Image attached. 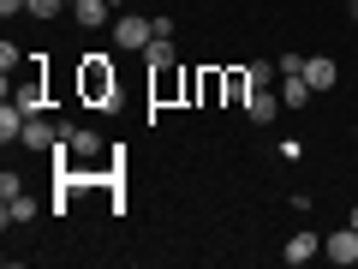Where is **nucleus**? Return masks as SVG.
I'll list each match as a JSON object with an SVG mask.
<instances>
[{"instance_id":"nucleus-1","label":"nucleus","mask_w":358,"mask_h":269,"mask_svg":"<svg viewBox=\"0 0 358 269\" xmlns=\"http://www.w3.org/2000/svg\"><path fill=\"white\" fill-rule=\"evenodd\" d=\"M78 90H84V102L96 108H114V66H108V54H90L84 66H78Z\"/></svg>"},{"instance_id":"nucleus-2","label":"nucleus","mask_w":358,"mask_h":269,"mask_svg":"<svg viewBox=\"0 0 358 269\" xmlns=\"http://www.w3.org/2000/svg\"><path fill=\"white\" fill-rule=\"evenodd\" d=\"M114 42H120L126 54L150 48V42H155V18H143V13H126V18H114Z\"/></svg>"},{"instance_id":"nucleus-3","label":"nucleus","mask_w":358,"mask_h":269,"mask_svg":"<svg viewBox=\"0 0 358 269\" xmlns=\"http://www.w3.org/2000/svg\"><path fill=\"white\" fill-rule=\"evenodd\" d=\"M66 138V162H96L102 156V132H90V126H60Z\"/></svg>"},{"instance_id":"nucleus-4","label":"nucleus","mask_w":358,"mask_h":269,"mask_svg":"<svg viewBox=\"0 0 358 269\" xmlns=\"http://www.w3.org/2000/svg\"><path fill=\"white\" fill-rule=\"evenodd\" d=\"M322 257H329V263H358V228H352V221H346V228L341 233H329V240H322Z\"/></svg>"},{"instance_id":"nucleus-5","label":"nucleus","mask_w":358,"mask_h":269,"mask_svg":"<svg viewBox=\"0 0 358 269\" xmlns=\"http://www.w3.org/2000/svg\"><path fill=\"white\" fill-rule=\"evenodd\" d=\"M245 114H251V126H268V120L281 114V90H251L245 96Z\"/></svg>"},{"instance_id":"nucleus-6","label":"nucleus","mask_w":358,"mask_h":269,"mask_svg":"<svg viewBox=\"0 0 358 269\" xmlns=\"http://www.w3.org/2000/svg\"><path fill=\"white\" fill-rule=\"evenodd\" d=\"M334 78H341V66H334L329 54H305V84L317 90V96H322V90H334Z\"/></svg>"},{"instance_id":"nucleus-7","label":"nucleus","mask_w":358,"mask_h":269,"mask_svg":"<svg viewBox=\"0 0 358 269\" xmlns=\"http://www.w3.org/2000/svg\"><path fill=\"white\" fill-rule=\"evenodd\" d=\"M24 150H54V144H60V132H54V120H42V114H30L24 120Z\"/></svg>"},{"instance_id":"nucleus-8","label":"nucleus","mask_w":358,"mask_h":269,"mask_svg":"<svg viewBox=\"0 0 358 269\" xmlns=\"http://www.w3.org/2000/svg\"><path fill=\"white\" fill-rule=\"evenodd\" d=\"M281 257H287L293 269H305L310 257H322V240H317V233H305V228H299L293 240H287V251H281Z\"/></svg>"},{"instance_id":"nucleus-9","label":"nucleus","mask_w":358,"mask_h":269,"mask_svg":"<svg viewBox=\"0 0 358 269\" xmlns=\"http://www.w3.org/2000/svg\"><path fill=\"white\" fill-rule=\"evenodd\" d=\"M6 102H18V108H24V114H42V78H36V72H30V78H18V84H13V96H6Z\"/></svg>"},{"instance_id":"nucleus-10","label":"nucleus","mask_w":358,"mask_h":269,"mask_svg":"<svg viewBox=\"0 0 358 269\" xmlns=\"http://www.w3.org/2000/svg\"><path fill=\"white\" fill-rule=\"evenodd\" d=\"M275 90H281V108H305L310 96H317V90L305 84V72H293V78H281V84H275Z\"/></svg>"},{"instance_id":"nucleus-11","label":"nucleus","mask_w":358,"mask_h":269,"mask_svg":"<svg viewBox=\"0 0 358 269\" xmlns=\"http://www.w3.org/2000/svg\"><path fill=\"white\" fill-rule=\"evenodd\" d=\"M30 216H36V198H24V192H18V198H6V204H0V221H6V228H24Z\"/></svg>"},{"instance_id":"nucleus-12","label":"nucleus","mask_w":358,"mask_h":269,"mask_svg":"<svg viewBox=\"0 0 358 269\" xmlns=\"http://www.w3.org/2000/svg\"><path fill=\"white\" fill-rule=\"evenodd\" d=\"M24 108H18V102H6V108H0V144H18V138H24Z\"/></svg>"},{"instance_id":"nucleus-13","label":"nucleus","mask_w":358,"mask_h":269,"mask_svg":"<svg viewBox=\"0 0 358 269\" xmlns=\"http://www.w3.org/2000/svg\"><path fill=\"white\" fill-rule=\"evenodd\" d=\"M72 18H78L84 30H102V25H108V0H78Z\"/></svg>"},{"instance_id":"nucleus-14","label":"nucleus","mask_w":358,"mask_h":269,"mask_svg":"<svg viewBox=\"0 0 358 269\" xmlns=\"http://www.w3.org/2000/svg\"><path fill=\"white\" fill-rule=\"evenodd\" d=\"M179 90H185V84H179V72H173V66H155V84H150V96H155V102H173Z\"/></svg>"},{"instance_id":"nucleus-15","label":"nucleus","mask_w":358,"mask_h":269,"mask_svg":"<svg viewBox=\"0 0 358 269\" xmlns=\"http://www.w3.org/2000/svg\"><path fill=\"white\" fill-rule=\"evenodd\" d=\"M143 60H150V72H155V66H173L179 54H173V42H167V36H155L150 48H143Z\"/></svg>"},{"instance_id":"nucleus-16","label":"nucleus","mask_w":358,"mask_h":269,"mask_svg":"<svg viewBox=\"0 0 358 269\" xmlns=\"http://www.w3.org/2000/svg\"><path fill=\"white\" fill-rule=\"evenodd\" d=\"M245 96H251V72L239 66V72H227V102H233V108H245Z\"/></svg>"},{"instance_id":"nucleus-17","label":"nucleus","mask_w":358,"mask_h":269,"mask_svg":"<svg viewBox=\"0 0 358 269\" xmlns=\"http://www.w3.org/2000/svg\"><path fill=\"white\" fill-rule=\"evenodd\" d=\"M18 60H24V54H18V48H13V42H0V72L13 78V72H18Z\"/></svg>"},{"instance_id":"nucleus-18","label":"nucleus","mask_w":358,"mask_h":269,"mask_svg":"<svg viewBox=\"0 0 358 269\" xmlns=\"http://www.w3.org/2000/svg\"><path fill=\"white\" fill-rule=\"evenodd\" d=\"M60 6H66V0H30V18H54Z\"/></svg>"},{"instance_id":"nucleus-19","label":"nucleus","mask_w":358,"mask_h":269,"mask_svg":"<svg viewBox=\"0 0 358 269\" xmlns=\"http://www.w3.org/2000/svg\"><path fill=\"white\" fill-rule=\"evenodd\" d=\"M0 13L13 18V13H30V0H0Z\"/></svg>"},{"instance_id":"nucleus-20","label":"nucleus","mask_w":358,"mask_h":269,"mask_svg":"<svg viewBox=\"0 0 358 269\" xmlns=\"http://www.w3.org/2000/svg\"><path fill=\"white\" fill-rule=\"evenodd\" d=\"M346 221H352V228H358V204H352V209H346Z\"/></svg>"},{"instance_id":"nucleus-21","label":"nucleus","mask_w":358,"mask_h":269,"mask_svg":"<svg viewBox=\"0 0 358 269\" xmlns=\"http://www.w3.org/2000/svg\"><path fill=\"white\" fill-rule=\"evenodd\" d=\"M72 6H78V0H66V13H72Z\"/></svg>"},{"instance_id":"nucleus-22","label":"nucleus","mask_w":358,"mask_h":269,"mask_svg":"<svg viewBox=\"0 0 358 269\" xmlns=\"http://www.w3.org/2000/svg\"><path fill=\"white\" fill-rule=\"evenodd\" d=\"M108 6H126V0H108Z\"/></svg>"}]
</instances>
